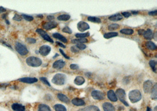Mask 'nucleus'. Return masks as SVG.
<instances>
[{
    "label": "nucleus",
    "instance_id": "obj_42",
    "mask_svg": "<svg viewBox=\"0 0 157 111\" xmlns=\"http://www.w3.org/2000/svg\"><path fill=\"white\" fill-rule=\"evenodd\" d=\"M71 52H73V53H78V52H79V50L78 49V48L76 47V46H72V47H71Z\"/></svg>",
    "mask_w": 157,
    "mask_h": 111
},
{
    "label": "nucleus",
    "instance_id": "obj_11",
    "mask_svg": "<svg viewBox=\"0 0 157 111\" xmlns=\"http://www.w3.org/2000/svg\"><path fill=\"white\" fill-rule=\"evenodd\" d=\"M77 28L81 32L87 30L89 29V26L87 22L84 21H80L77 24Z\"/></svg>",
    "mask_w": 157,
    "mask_h": 111
},
{
    "label": "nucleus",
    "instance_id": "obj_21",
    "mask_svg": "<svg viewBox=\"0 0 157 111\" xmlns=\"http://www.w3.org/2000/svg\"><path fill=\"white\" fill-rule=\"evenodd\" d=\"M57 98L58 99H60L61 102H63L64 103L68 104L69 102V99L66 95L62 94H57Z\"/></svg>",
    "mask_w": 157,
    "mask_h": 111
},
{
    "label": "nucleus",
    "instance_id": "obj_45",
    "mask_svg": "<svg viewBox=\"0 0 157 111\" xmlns=\"http://www.w3.org/2000/svg\"><path fill=\"white\" fill-rule=\"evenodd\" d=\"M60 52H61V53L62 54V56H63L65 57V58H66V59H70V57H69V56H67V55L66 54V53H65L64 52V51L62 50V49H60Z\"/></svg>",
    "mask_w": 157,
    "mask_h": 111
},
{
    "label": "nucleus",
    "instance_id": "obj_26",
    "mask_svg": "<svg viewBox=\"0 0 157 111\" xmlns=\"http://www.w3.org/2000/svg\"><path fill=\"white\" fill-rule=\"evenodd\" d=\"M118 35V33L117 32H109V33H107L104 34V37L105 39H110L112 38V37H116Z\"/></svg>",
    "mask_w": 157,
    "mask_h": 111
},
{
    "label": "nucleus",
    "instance_id": "obj_15",
    "mask_svg": "<svg viewBox=\"0 0 157 111\" xmlns=\"http://www.w3.org/2000/svg\"><path fill=\"white\" fill-rule=\"evenodd\" d=\"M102 108L104 111H115L114 105L109 102H104L102 105Z\"/></svg>",
    "mask_w": 157,
    "mask_h": 111
},
{
    "label": "nucleus",
    "instance_id": "obj_39",
    "mask_svg": "<svg viewBox=\"0 0 157 111\" xmlns=\"http://www.w3.org/2000/svg\"><path fill=\"white\" fill-rule=\"evenodd\" d=\"M62 32L68 33V34H71L72 33L71 29L69 27H68V26H65V27L62 29Z\"/></svg>",
    "mask_w": 157,
    "mask_h": 111
},
{
    "label": "nucleus",
    "instance_id": "obj_54",
    "mask_svg": "<svg viewBox=\"0 0 157 111\" xmlns=\"http://www.w3.org/2000/svg\"><path fill=\"white\" fill-rule=\"evenodd\" d=\"M129 111H137V110H136V109H131Z\"/></svg>",
    "mask_w": 157,
    "mask_h": 111
},
{
    "label": "nucleus",
    "instance_id": "obj_43",
    "mask_svg": "<svg viewBox=\"0 0 157 111\" xmlns=\"http://www.w3.org/2000/svg\"><path fill=\"white\" fill-rule=\"evenodd\" d=\"M27 42H28L29 43H36V40L35 39H33V38H30V37H29V38H27Z\"/></svg>",
    "mask_w": 157,
    "mask_h": 111
},
{
    "label": "nucleus",
    "instance_id": "obj_49",
    "mask_svg": "<svg viewBox=\"0 0 157 111\" xmlns=\"http://www.w3.org/2000/svg\"><path fill=\"white\" fill-rule=\"evenodd\" d=\"M47 19H48L49 20V21H53V20L54 19V16H51V15H49V16L47 17Z\"/></svg>",
    "mask_w": 157,
    "mask_h": 111
},
{
    "label": "nucleus",
    "instance_id": "obj_30",
    "mask_svg": "<svg viewBox=\"0 0 157 111\" xmlns=\"http://www.w3.org/2000/svg\"><path fill=\"white\" fill-rule=\"evenodd\" d=\"M120 32L122 33V34L131 35L133 34L134 31L131 29H121L120 30Z\"/></svg>",
    "mask_w": 157,
    "mask_h": 111
},
{
    "label": "nucleus",
    "instance_id": "obj_6",
    "mask_svg": "<svg viewBox=\"0 0 157 111\" xmlns=\"http://www.w3.org/2000/svg\"><path fill=\"white\" fill-rule=\"evenodd\" d=\"M91 95L94 99L96 100H103L105 98V95L102 92L100 91L95 90L91 93Z\"/></svg>",
    "mask_w": 157,
    "mask_h": 111
},
{
    "label": "nucleus",
    "instance_id": "obj_24",
    "mask_svg": "<svg viewBox=\"0 0 157 111\" xmlns=\"http://www.w3.org/2000/svg\"><path fill=\"white\" fill-rule=\"evenodd\" d=\"M85 81H86V80H85L84 78L81 76H78L74 80V83L77 85H82V84H84Z\"/></svg>",
    "mask_w": 157,
    "mask_h": 111
},
{
    "label": "nucleus",
    "instance_id": "obj_32",
    "mask_svg": "<svg viewBox=\"0 0 157 111\" xmlns=\"http://www.w3.org/2000/svg\"><path fill=\"white\" fill-rule=\"evenodd\" d=\"M88 20L89 21L94 22V23H101V20L100 18L95 17H89L88 18Z\"/></svg>",
    "mask_w": 157,
    "mask_h": 111
},
{
    "label": "nucleus",
    "instance_id": "obj_1",
    "mask_svg": "<svg viewBox=\"0 0 157 111\" xmlns=\"http://www.w3.org/2000/svg\"><path fill=\"white\" fill-rule=\"evenodd\" d=\"M128 97L130 101L132 103H136L141 99L142 94L139 90H134L129 92Z\"/></svg>",
    "mask_w": 157,
    "mask_h": 111
},
{
    "label": "nucleus",
    "instance_id": "obj_34",
    "mask_svg": "<svg viewBox=\"0 0 157 111\" xmlns=\"http://www.w3.org/2000/svg\"><path fill=\"white\" fill-rule=\"evenodd\" d=\"M119 28H120V25H119L118 24L113 23V24H111V25H109L108 28L109 30L113 31V30H115L116 29H118Z\"/></svg>",
    "mask_w": 157,
    "mask_h": 111
},
{
    "label": "nucleus",
    "instance_id": "obj_4",
    "mask_svg": "<svg viewBox=\"0 0 157 111\" xmlns=\"http://www.w3.org/2000/svg\"><path fill=\"white\" fill-rule=\"evenodd\" d=\"M116 96L118 98V99L120 100L124 104V105L126 106H128L129 105L126 101V95H125V91L121 88H119L116 91Z\"/></svg>",
    "mask_w": 157,
    "mask_h": 111
},
{
    "label": "nucleus",
    "instance_id": "obj_19",
    "mask_svg": "<svg viewBox=\"0 0 157 111\" xmlns=\"http://www.w3.org/2000/svg\"><path fill=\"white\" fill-rule=\"evenodd\" d=\"M143 36L145 39L149 41V40H151L152 38H153L154 33L151 29H148L146 31H145Z\"/></svg>",
    "mask_w": 157,
    "mask_h": 111
},
{
    "label": "nucleus",
    "instance_id": "obj_18",
    "mask_svg": "<svg viewBox=\"0 0 157 111\" xmlns=\"http://www.w3.org/2000/svg\"><path fill=\"white\" fill-rule=\"evenodd\" d=\"M71 102H72V103H73V105L77 106H83L86 104L84 100L82 99H80V98H75L73 99V100H72Z\"/></svg>",
    "mask_w": 157,
    "mask_h": 111
},
{
    "label": "nucleus",
    "instance_id": "obj_13",
    "mask_svg": "<svg viewBox=\"0 0 157 111\" xmlns=\"http://www.w3.org/2000/svg\"><path fill=\"white\" fill-rule=\"evenodd\" d=\"M66 66V62L63 60H58L53 64V67L55 69H61Z\"/></svg>",
    "mask_w": 157,
    "mask_h": 111
},
{
    "label": "nucleus",
    "instance_id": "obj_40",
    "mask_svg": "<svg viewBox=\"0 0 157 111\" xmlns=\"http://www.w3.org/2000/svg\"><path fill=\"white\" fill-rule=\"evenodd\" d=\"M13 19H14V21H21L22 20V17H21V16H20V15H19L15 14L14 15V18H13Z\"/></svg>",
    "mask_w": 157,
    "mask_h": 111
},
{
    "label": "nucleus",
    "instance_id": "obj_47",
    "mask_svg": "<svg viewBox=\"0 0 157 111\" xmlns=\"http://www.w3.org/2000/svg\"><path fill=\"white\" fill-rule=\"evenodd\" d=\"M5 12H6V9L5 8L3 7V6H0V14Z\"/></svg>",
    "mask_w": 157,
    "mask_h": 111
},
{
    "label": "nucleus",
    "instance_id": "obj_29",
    "mask_svg": "<svg viewBox=\"0 0 157 111\" xmlns=\"http://www.w3.org/2000/svg\"><path fill=\"white\" fill-rule=\"evenodd\" d=\"M55 111H67V109L64 105L61 104H56L54 106Z\"/></svg>",
    "mask_w": 157,
    "mask_h": 111
},
{
    "label": "nucleus",
    "instance_id": "obj_16",
    "mask_svg": "<svg viewBox=\"0 0 157 111\" xmlns=\"http://www.w3.org/2000/svg\"><path fill=\"white\" fill-rule=\"evenodd\" d=\"M107 97L111 101L116 102L118 100L117 97L116 96V94H115V92H114L113 90L108 91V92L107 93Z\"/></svg>",
    "mask_w": 157,
    "mask_h": 111
},
{
    "label": "nucleus",
    "instance_id": "obj_22",
    "mask_svg": "<svg viewBox=\"0 0 157 111\" xmlns=\"http://www.w3.org/2000/svg\"><path fill=\"white\" fill-rule=\"evenodd\" d=\"M145 46L150 50H155L156 49V46L155 44L151 41H147L145 43Z\"/></svg>",
    "mask_w": 157,
    "mask_h": 111
},
{
    "label": "nucleus",
    "instance_id": "obj_25",
    "mask_svg": "<svg viewBox=\"0 0 157 111\" xmlns=\"http://www.w3.org/2000/svg\"><path fill=\"white\" fill-rule=\"evenodd\" d=\"M38 111H51V108L49 106L45 105V104H40L38 108Z\"/></svg>",
    "mask_w": 157,
    "mask_h": 111
},
{
    "label": "nucleus",
    "instance_id": "obj_7",
    "mask_svg": "<svg viewBox=\"0 0 157 111\" xmlns=\"http://www.w3.org/2000/svg\"><path fill=\"white\" fill-rule=\"evenodd\" d=\"M36 31H37V32L41 35L42 38L45 40V41L50 42V43H54L53 40L49 36V35L47 34V33L46 32H45L44 30L41 29H37Z\"/></svg>",
    "mask_w": 157,
    "mask_h": 111
},
{
    "label": "nucleus",
    "instance_id": "obj_50",
    "mask_svg": "<svg viewBox=\"0 0 157 111\" xmlns=\"http://www.w3.org/2000/svg\"><path fill=\"white\" fill-rule=\"evenodd\" d=\"M56 43H57L58 46H61V47H63V48H66V46H64L63 44H62V43H60V42H56Z\"/></svg>",
    "mask_w": 157,
    "mask_h": 111
},
{
    "label": "nucleus",
    "instance_id": "obj_51",
    "mask_svg": "<svg viewBox=\"0 0 157 111\" xmlns=\"http://www.w3.org/2000/svg\"><path fill=\"white\" fill-rule=\"evenodd\" d=\"M132 13L134 15H136V14H138L139 12L138 11H132Z\"/></svg>",
    "mask_w": 157,
    "mask_h": 111
},
{
    "label": "nucleus",
    "instance_id": "obj_48",
    "mask_svg": "<svg viewBox=\"0 0 157 111\" xmlns=\"http://www.w3.org/2000/svg\"><path fill=\"white\" fill-rule=\"evenodd\" d=\"M144 32H145V30H142V29H140L138 31V33L140 35H143Z\"/></svg>",
    "mask_w": 157,
    "mask_h": 111
},
{
    "label": "nucleus",
    "instance_id": "obj_35",
    "mask_svg": "<svg viewBox=\"0 0 157 111\" xmlns=\"http://www.w3.org/2000/svg\"><path fill=\"white\" fill-rule=\"evenodd\" d=\"M149 66L151 67L152 70L153 72L156 73V62L155 60H151L149 62Z\"/></svg>",
    "mask_w": 157,
    "mask_h": 111
},
{
    "label": "nucleus",
    "instance_id": "obj_20",
    "mask_svg": "<svg viewBox=\"0 0 157 111\" xmlns=\"http://www.w3.org/2000/svg\"><path fill=\"white\" fill-rule=\"evenodd\" d=\"M53 36L55 39L60 40V41L63 42V43H67V42H68V41H67V39L66 38V37L62 36V35L60 34V33H53Z\"/></svg>",
    "mask_w": 157,
    "mask_h": 111
},
{
    "label": "nucleus",
    "instance_id": "obj_14",
    "mask_svg": "<svg viewBox=\"0 0 157 111\" xmlns=\"http://www.w3.org/2000/svg\"><path fill=\"white\" fill-rule=\"evenodd\" d=\"M12 110L14 111H25V107L21 104L15 103L11 105Z\"/></svg>",
    "mask_w": 157,
    "mask_h": 111
},
{
    "label": "nucleus",
    "instance_id": "obj_3",
    "mask_svg": "<svg viewBox=\"0 0 157 111\" xmlns=\"http://www.w3.org/2000/svg\"><path fill=\"white\" fill-rule=\"evenodd\" d=\"M66 78L67 77L65 74L58 73L54 76L52 82L57 85H62L66 83Z\"/></svg>",
    "mask_w": 157,
    "mask_h": 111
},
{
    "label": "nucleus",
    "instance_id": "obj_38",
    "mask_svg": "<svg viewBox=\"0 0 157 111\" xmlns=\"http://www.w3.org/2000/svg\"><path fill=\"white\" fill-rule=\"evenodd\" d=\"M40 80H41L44 84H45V85H48L49 86H51V84H50V83H49L48 81L47 80V79L45 77H41L40 78Z\"/></svg>",
    "mask_w": 157,
    "mask_h": 111
},
{
    "label": "nucleus",
    "instance_id": "obj_28",
    "mask_svg": "<svg viewBox=\"0 0 157 111\" xmlns=\"http://www.w3.org/2000/svg\"><path fill=\"white\" fill-rule=\"evenodd\" d=\"M70 15H69L68 14H62L58 16L57 19L59 20V21H68L69 19H70Z\"/></svg>",
    "mask_w": 157,
    "mask_h": 111
},
{
    "label": "nucleus",
    "instance_id": "obj_41",
    "mask_svg": "<svg viewBox=\"0 0 157 111\" xmlns=\"http://www.w3.org/2000/svg\"><path fill=\"white\" fill-rule=\"evenodd\" d=\"M69 67H70V68H71L72 70H77L79 68V66L75 64H72Z\"/></svg>",
    "mask_w": 157,
    "mask_h": 111
},
{
    "label": "nucleus",
    "instance_id": "obj_9",
    "mask_svg": "<svg viewBox=\"0 0 157 111\" xmlns=\"http://www.w3.org/2000/svg\"><path fill=\"white\" fill-rule=\"evenodd\" d=\"M143 91L145 93H149L151 92L152 89L153 88V83L150 80H147L144 82L143 85Z\"/></svg>",
    "mask_w": 157,
    "mask_h": 111
},
{
    "label": "nucleus",
    "instance_id": "obj_55",
    "mask_svg": "<svg viewBox=\"0 0 157 111\" xmlns=\"http://www.w3.org/2000/svg\"><path fill=\"white\" fill-rule=\"evenodd\" d=\"M156 108H157V106H155L154 108V111H156Z\"/></svg>",
    "mask_w": 157,
    "mask_h": 111
},
{
    "label": "nucleus",
    "instance_id": "obj_53",
    "mask_svg": "<svg viewBox=\"0 0 157 111\" xmlns=\"http://www.w3.org/2000/svg\"><path fill=\"white\" fill-rule=\"evenodd\" d=\"M37 17H39V18H43V15H38Z\"/></svg>",
    "mask_w": 157,
    "mask_h": 111
},
{
    "label": "nucleus",
    "instance_id": "obj_44",
    "mask_svg": "<svg viewBox=\"0 0 157 111\" xmlns=\"http://www.w3.org/2000/svg\"><path fill=\"white\" fill-rule=\"evenodd\" d=\"M122 15L125 18H128V17H129L131 15V13L128 12H122Z\"/></svg>",
    "mask_w": 157,
    "mask_h": 111
},
{
    "label": "nucleus",
    "instance_id": "obj_27",
    "mask_svg": "<svg viewBox=\"0 0 157 111\" xmlns=\"http://www.w3.org/2000/svg\"><path fill=\"white\" fill-rule=\"evenodd\" d=\"M152 94H151V98L152 99H156L157 98V87L156 84H155L152 89Z\"/></svg>",
    "mask_w": 157,
    "mask_h": 111
},
{
    "label": "nucleus",
    "instance_id": "obj_23",
    "mask_svg": "<svg viewBox=\"0 0 157 111\" xmlns=\"http://www.w3.org/2000/svg\"><path fill=\"white\" fill-rule=\"evenodd\" d=\"M122 19V16L120 14H116L109 17V19L112 21H119Z\"/></svg>",
    "mask_w": 157,
    "mask_h": 111
},
{
    "label": "nucleus",
    "instance_id": "obj_12",
    "mask_svg": "<svg viewBox=\"0 0 157 111\" xmlns=\"http://www.w3.org/2000/svg\"><path fill=\"white\" fill-rule=\"evenodd\" d=\"M58 25V23L55 21H50L45 23L43 25V28L45 30H51L56 28Z\"/></svg>",
    "mask_w": 157,
    "mask_h": 111
},
{
    "label": "nucleus",
    "instance_id": "obj_46",
    "mask_svg": "<svg viewBox=\"0 0 157 111\" xmlns=\"http://www.w3.org/2000/svg\"><path fill=\"white\" fill-rule=\"evenodd\" d=\"M149 15H152V16H155L157 14V11H151V12H149Z\"/></svg>",
    "mask_w": 157,
    "mask_h": 111
},
{
    "label": "nucleus",
    "instance_id": "obj_31",
    "mask_svg": "<svg viewBox=\"0 0 157 111\" xmlns=\"http://www.w3.org/2000/svg\"><path fill=\"white\" fill-rule=\"evenodd\" d=\"M88 40L87 39L85 38H82V39H74L72 41V43H81V44H84L85 43H87L88 42Z\"/></svg>",
    "mask_w": 157,
    "mask_h": 111
},
{
    "label": "nucleus",
    "instance_id": "obj_5",
    "mask_svg": "<svg viewBox=\"0 0 157 111\" xmlns=\"http://www.w3.org/2000/svg\"><path fill=\"white\" fill-rule=\"evenodd\" d=\"M15 48L17 52L21 56H25L28 53V50L26 46L19 42H17L15 43Z\"/></svg>",
    "mask_w": 157,
    "mask_h": 111
},
{
    "label": "nucleus",
    "instance_id": "obj_8",
    "mask_svg": "<svg viewBox=\"0 0 157 111\" xmlns=\"http://www.w3.org/2000/svg\"><path fill=\"white\" fill-rule=\"evenodd\" d=\"M51 50V48L50 46L48 45H43L40 47L39 49V53L40 54H41L43 56H46L49 53H50Z\"/></svg>",
    "mask_w": 157,
    "mask_h": 111
},
{
    "label": "nucleus",
    "instance_id": "obj_33",
    "mask_svg": "<svg viewBox=\"0 0 157 111\" xmlns=\"http://www.w3.org/2000/svg\"><path fill=\"white\" fill-rule=\"evenodd\" d=\"M89 33H77L75 34V36L78 39H82V38H85L86 37L89 36Z\"/></svg>",
    "mask_w": 157,
    "mask_h": 111
},
{
    "label": "nucleus",
    "instance_id": "obj_36",
    "mask_svg": "<svg viewBox=\"0 0 157 111\" xmlns=\"http://www.w3.org/2000/svg\"><path fill=\"white\" fill-rule=\"evenodd\" d=\"M22 18H24L25 20L27 21H33L34 18L31 16H30V15H25V14H22L21 15Z\"/></svg>",
    "mask_w": 157,
    "mask_h": 111
},
{
    "label": "nucleus",
    "instance_id": "obj_10",
    "mask_svg": "<svg viewBox=\"0 0 157 111\" xmlns=\"http://www.w3.org/2000/svg\"><path fill=\"white\" fill-rule=\"evenodd\" d=\"M18 80L24 83L33 84L35 83H37L38 81V79L37 78H35V77H24L19 79Z\"/></svg>",
    "mask_w": 157,
    "mask_h": 111
},
{
    "label": "nucleus",
    "instance_id": "obj_2",
    "mask_svg": "<svg viewBox=\"0 0 157 111\" xmlns=\"http://www.w3.org/2000/svg\"><path fill=\"white\" fill-rule=\"evenodd\" d=\"M26 63L29 66L33 67H38L41 66L42 60L38 57L31 56L26 59Z\"/></svg>",
    "mask_w": 157,
    "mask_h": 111
},
{
    "label": "nucleus",
    "instance_id": "obj_52",
    "mask_svg": "<svg viewBox=\"0 0 157 111\" xmlns=\"http://www.w3.org/2000/svg\"><path fill=\"white\" fill-rule=\"evenodd\" d=\"M147 111H151V108H150L149 107H147Z\"/></svg>",
    "mask_w": 157,
    "mask_h": 111
},
{
    "label": "nucleus",
    "instance_id": "obj_37",
    "mask_svg": "<svg viewBox=\"0 0 157 111\" xmlns=\"http://www.w3.org/2000/svg\"><path fill=\"white\" fill-rule=\"evenodd\" d=\"M75 46L78 48V49H80V50H81L86 49V47H87L86 45H85L84 44H81V43L76 44Z\"/></svg>",
    "mask_w": 157,
    "mask_h": 111
},
{
    "label": "nucleus",
    "instance_id": "obj_17",
    "mask_svg": "<svg viewBox=\"0 0 157 111\" xmlns=\"http://www.w3.org/2000/svg\"><path fill=\"white\" fill-rule=\"evenodd\" d=\"M77 111H101L97 106L95 105H89L84 108L80 109Z\"/></svg>",
    "mask_w": 157,
    "mask_h": 111
}]
</instances>
